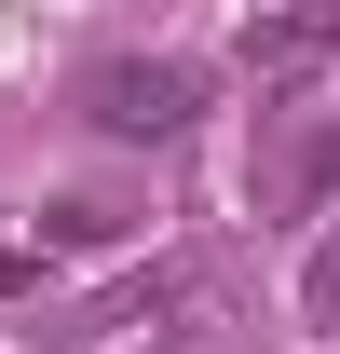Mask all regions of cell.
I'll use <instances>...</instances> for the list:
<instances>
[{
  "label": "cell",
  "mask_w": 340,
  "mask_h": 354,
  "mask_svg": "<svg viewBox=\"0 0 340 354\" xmlns=\"http://www.w3.org/2000/svg\"><path fill=\"white\" fill-rule=\"evenodd\" d=\"M191 109H205V68H191V55H109V68L82 82V123L95 136H177Z\"/></svg>",
  "instance_id": "obj_1"
},
{
  "label": "cell",
  "mask_w": 340,
  "mask_h": 354,
  "mask_svg": "<svg viewBox=\"0 0 340 354\" xmlns=\"http://www.w3.org/2000/svg\"><path fill=\"white\" fill-rule=\"evenodd\" d=\"M327 55H340V0H258V28H245V82L258 95H299Z\"/></svg>",
  "instance_id": "obj_2"
},
{
  "label": "cell",
  "mask_w": 340,
  "mask_h": 354,
  "mask_svg": "<svg viewBox=\"0 0 340 354\" xmlns=\"http://www.w3.org/2000/svg\"><path fill=\"white\" fill-rule=\"evenodd\" d=\"M286 205H299V218H327V205H340V123H327V136L286 164Z\"/></svg>",
  "instance_id": "obj_3"
},
{
  "label": "cell",
  "mask_w": 340,
  "mask_h": 354,
  "mask_svg": "<svg viewBox=\"0 0 340 354\" xmlns=\"http://www.w3.org/2000/svg\"><path fill=\"white\" fill-rule=\"evenodd\" d=\"M299 313H313V327H340V232L313 245V272H299Z\"/></svg>",
  "instance_id": "obj_4"
},
{
  "label": "cell",
  "mask_w": 340,
  "mask_h": 354,
  "mask_svg": "<svg viewBox=\"0 0 340 354\" xmlns=\"http://www.w3.org/2000/svg\"><path fill=\"white\" fill-rule=\"evenodd\" d=\"M55 286V245H0V300H41Z\"/></svg>",
  "instance_id": "obj_5"
}]
</instances>
